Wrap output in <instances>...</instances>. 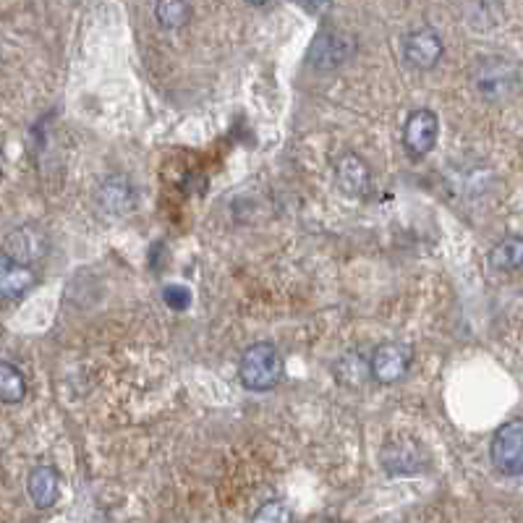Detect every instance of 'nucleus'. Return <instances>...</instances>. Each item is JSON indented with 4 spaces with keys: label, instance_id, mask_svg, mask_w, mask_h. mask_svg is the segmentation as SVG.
I'll return each instance as SVG.
<instances>
[{
    "label": "nucleus",
    "instance_id": "nucleus-1",
    "mask_svg": "<svg viewBox=\"0 0 523 523\" xmlns=\"http://www.w3.org/2000/svg\"><path fill=\"white\" fill-rule=\"evenodd\" d=\"M471 84L482 100L503 102L510 100L521 87V71H518V63L505 55H487L474 63Z\"/></svg>",
    "mask_w": 523,
    "mask_h": 523
},
{
    "label": "nucleus",
    "instance_id": "nucleus-2",
    "mask_svg": "<svg viewBox=\"0 0 523 523\" xmlns=\"http://www.w3.org/2000/svg\"><path fill=\"white\" fill-rule=\"evenodd\" d=\"M238 374L246 388L265 393V390L275 388L283 377V356L272 343H254L241 356Z\"/></svg>",
    "mask_w": 523,
    "mask_h": 523
},
{
    "label": "nucleus",
    "instance_id": "nucleus-3",
    "mask_svg": "<svg viewBox=\"0 0 523 523\" xmlns=\"http://www.w3.org/2000/svg\"><path fill=\"white\" fill-rule=\"evenodd\" d=\"M448 189L450 194L461 197L463 202H479L490 197L495 189V173L479 160H461L448 170Z\"/></svg>",
    "mask_w": 523,
    "mask_h": 523
},
{
    "label": "nucleus",
    "instance_id": "nucleus-4",
    "mask_svg": "<svg viewBox=\"0 0 523 523\" xmlns=\"http://www.w3.org/2000/svg\"><path fill=\"white\" fill-rule=\"evenodd\" d=\"M492 463L505 476H518L523 471V427L518 419L503 424L492 437Z\"/></svg>",
    "mask_w": 523,
    "mask_h": 523
},
{
    "label": "nucleus",
    "instance_id": "nucleus-5",
    "mask_svg": "<svg viewBox=\"0 0 523 523\" xmlns=\"http://www.w3.org/2000/svg\"><path fill=\"white\" fill-rule=\"evenodd\" d=\"M356 42L351 34L338 32V29H325L314 37L309 48V63L320 71H333L354 55Z\"/></svg>",
    "mask_w": 523,
    "mask_h": 523
},
{
    "label": "nucleus",
    "instance_id": "nucleus-6",
    "mask_svg": "<svg viewBox=\"0 0 523 523\" xmlns=\"http://www.w3.org/2000/svg\"><path fill=\"white\" fill-rule=\"evenodd\" d=\"M437 134H440V121H437L435 113L427 108L414 110L406 118V126H403V147H406L408 157L411 160L427 157L429 152L435 150Z\"/></svg>",
    "mask_w": 523,
    "mask_h": 523
},
{
    "label": "nucleus",
    "instance_id": "nucleus-7",
    "mask_svg": "<svg viewBox=\"0 0 523 523\" xmlns=\"http://www.w3.org/2000/svg\"><path fill=\"white\" fill-rule=\"evenodd\" d=\"M411 361H414V354L406 343H385L369 359V374L382 385H393L406 377Z\"/></svg>",
    "mask_w": 523,
    "mask_h": 523
},
{
    "label": "nucleus",
    "instance_id": "nucleus-8",
    "mask_svg": "<svg viewBox=\"0 0 523 523\" xmlns=\"http://www.w3.org/2000/svg\"><path fill=\"white\" fill-rule=\"evenodd\" d=\"M442 50H445V45H442V37L435 29L422 27L403 37V61L416 71L435 68L442 58Z\"/></svg>",
    "mask_w": 523,
    "mask_h": 523
},
{
    "label": "nucleus",
    "instance_id": "nucleus-9",
    "mask_svg": "<svg viewBox=\"0 0 523 523\" xmlns=\"http://www.w3.org/2000/svg\"><path fill=\"white\" fill-rule=\"evenodd\" d=\"M95 202L102 215H108V218H126L136 207V191L129 178L116 173V176H108L97 186Z\"/></svg>",
    "mask_w": 523,
    "mask_h": 523
},
{
    "label": "nucleus",
    "instance_id": "nucleus-10",
    "mask_svg": "<svg viewBox=\"0 0 523 523\" xmlns=\"http://www.w3.org/2000/svg\"><path fill=\"white\" fill-rule=\"evenodd\" d=\"M48 252V238L40 228L34 225H21L16 231L8 233L6 238V257H11L19 265L32 267L34 262H40Z\"/></svg>",
    "mask_w": 523,
    "mask_h": 523
},
{
    "label": "nucleus",
    "instance_id": "nucleus-11",
    "mask_svg": "<svg viewBox=\"0 0 523 523\" xmlns=\"http://www.w3.org/2000/svg\"><path fill=\"white\" fill-rule=\"evenodd\" d=\"M382 463L390 474H416L424 469V448L411 437H395L382 450Z\"/></svg>",
    "mask_w": 523,
    "mask_h": 523
},
{
    "label": "nucleus",
    "instance_id": "nucleus-12",
    "mask_svg": "<svg viewBox=\"0 0 523 523\" xmlns=\"http://www.w3.org/2000/svg\"><path fill=\"white\" fill-rule=\"evenodd\" d=\"M335 181L343 189V194L348 197H361V194H367L369 191V165L361 160L359 155L354 152H346L343 157H338V163H335Z\"/></svg>",
    "mask_w": 523,
    "mask_h": 523
},
{
    "label": "nucleus",
    "instance_id": "nucleus-13",
    "mask_svg": "<svg viewBox=\"0 0 523 523\" xmlns=\"http://www.w3.org/2000/svg\"><path fill=\"white\" fill-rule=\"evenodd\" d=\"M34 283H37V278H34L32 267L19 265L6 254H0V299H21L24 293L32 291Z\"/></svg>",
    "mask_w": 523,
    "mask_h": 523
},
{
    "label": "nucleus",
    "instance_id": "nucleus-14",
    "mask_svg": "<svg viewBox=\"0 0 523 523\" xmlns=\"http://www.w3.org/2000/svg\"><path fill=\"white\" fill-rule=\"evenodd\" d=\"M58 487H61V482H58V474H55L53 466H37V469H32V474H29L27 479L29 497H32V503L37 505V508H50V505H55V500H58Z\"/></svg>",
    "mask_w": 523,
    "mask_h": 523
},
{
    "label": "nucleus",
    "instance_id": "nucleus-15",
    "mask_svg": "<svg viewBox=\"0 0 523 523\" xmlns=\"http://www.w3.org/2000/svg\"><path fill=\"white\" fill-rule=\"evenodd\" d=\"M523 262V238L510 236L503 238L500 244L490 252V267L500 275H510V272L521 270Z\"/></svg>",
    "mask_w": 523,
    "mask_h": 523
},
{
    "label": "nucleus",
    "instance_id": "nucleus-16",
    "mask_svg": "<svg viewBox=\"0 0 523 523\" xmlns=\"http://www.w3.org/2000/svg\"><path fill=\"white\" fill-rule=\"evenodd\" d=\"M27 395V377L11 361H0V403L16 406Z\"/></svg>",
    "mask_w": 523,
    "mask_h": 523
},
{
    "label": "nucleus",
    "instance_id": "nucleus-17",
    "mask_svg": "<svg viewBox=\"0 0 523 523\" xmlns=\"http://www.w3.org/2000/svg\"><path fill=\"white\" fill-rule=\"evenodd\" d=\"M335 377L346 388H359V385H364L372 377L369 374V359L364 354H356V351L340 356L338 364H335Z\"/></svg>",
    "mask_w": 523,
    "mask_h": 523
},
{
    "label": "nucleus",
    "instance_id": "nucleus-18",
    "mask_svg": "<svg viewBox=\"0 0 523 523\" xmlns=\"http://www.w3.org/2000/svg\"><path fill=\"white\" fill-rule=\"evenodd\" d=\"M155 19L160 21V27L165 29L186 27V21L191 19L189 0H157Z\"/></svg>",
    "mask_w": 523,
    "mask_h": 523
},
{
    "label": "nucleus",
    "instance_id": "nucleus-19",
    "mask_svg": "<svg viewBox=\"0 0 523 523\" xmlns=\"http://www.w3.org/2000/svg\"><path fill=\"white\" fill-rule=\"evenodd\" d=\"M291 508L283 500H270L254 513L252 523H291Z\"/></svg>",
    "mask_w": 523,
    "mask_h": 523
},
{
    "label": "nucleus",
    "instance_id": "nucleus-20",
    "mask_svg": "<svg viewBox=\"0 0 523 523\" xmlns=\"http://www.w3.org/2000/svg\"><path fill=\"white\" fill-rule=\"evenodd\" d=\"M165 304L170 309H186L191 304V291L184 286H170L165 288Z\"/></svg>",
    "mask_w": 523,
    "mask_h": 523
},
{
    "label": "nucleus",
    "instance_id": "nucleus-21",
    "mask_svg": "<svg viewBox=\"0 0 523 523\" xmlns=\"http://www.w3.org/2000/svg\"><path fill=\"white\" fill-rule=\"evenodd\" d=\"M293 3H299V6H304L309 14H327L330 11V0H293Z\"/></svg>",
    "mask_w": 523,
    "mask_h": 523
},
{
    "label": "nucleus",
    "instance_id": "nucleus-22",
    "mask_svg": "<svg viewBox=\"0 0 523 523\" xmlns=\"http://www.w3.org/2000/svg\"><path fill=\"white\" fill-rule=\"evenodd\" d=\"M249 3H252V6H262L265 0H249Z\"/></svg>",
    "mask_w": 523,
    "mask_h": 523
}]
</instances>
